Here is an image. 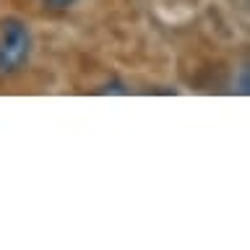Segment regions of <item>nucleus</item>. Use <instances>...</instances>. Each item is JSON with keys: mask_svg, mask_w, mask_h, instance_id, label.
I'll use <instances>...</instances> for the list:
<instances>
[{"mask_svg": "<svg viewBox=\"0 0 250 250\" xmlns=\"http://www.w3.org/2000/svg\"><path fill=\"white\" fill-rule=\"evenodd\" d=\"M34 37L29 23L19 16L0 19V78H11L29 62Z\"/></svg>", "mask_w": 250, "mask_h": 250, "instance_id": "nucleus-1", "label": "nucleus"}, {"mask_svg": "<svg viewBox=\"0 0 250 250\" xmlns=\"http://www.w3.org/2000/svg\"><path fill=\"white\" fill-rule=\"evenodd\" d=\"M47 8H52V11H68V8L76 5V0H42Z\"/></svg>", "mask_w": 250, "mask_h": 250, "instance_id": "nucleus-2", "label": "nucleus"}]
</instances>
